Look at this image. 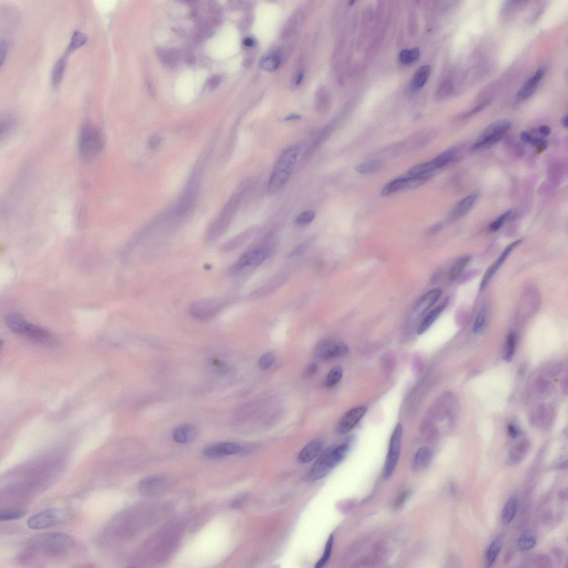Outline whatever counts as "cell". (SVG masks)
Masks as SVG:
<instances>
[{
    "label": "cell",
    "instance_id": "cell-32",
    "mask_svg": "<svg viewBox=\"0 0 568 568\" xmlns=\"http://www.w3.org/2000/svg\"><path fill=\"white\" fill-rule=\"evenodd\" d=\"M383 167L382 161L376 160L370 162L363 163L355 167V170L361 174H371L378 172L381 170Z\"/></svg>",
    "mask_w": 568,
    "mask_h": 568
},
{
    "label": "cell",
    "instance_id": "cell-25",
    "mask_svg": "<svg viewBox=\"0 0 568 568\" xmlns=\"http://www.w3.org/2000/svg\"><path fill=\"white\" fill-rule=\"evenodd\" d=\"M70 53L67 50L64 54L60 57L59 59L53 68L51 76V81L53 87L56 88L59 86L63 79L65 69L67 63V60Z\"/></svg>",
    "mask_w": 568,
    "mask_h": 568
},
{
    "label": "cell",
    "instance_id": "cell-7",
    "mask_svg": "<svg viewBox=\"0 0 568 568\" xmlns=\"http://www.w3.org/2000/svg\"><path fill=\"white\" fill-rule=\"evenodd\" d=\"M511 126L509 121L498 120L492 123L482 132L473 146V150L480 149L492 146L499 142L508 132Z\"/></svg>",
    "mask_w": 568,
    "mask_h": 568
},
{
    "label": "cell",
    "instance_id": "cell-46",
    "mask_svg": "<svg viewBox=\"0 0 568 568\" xmlns=\"http://www.w3.org/2000/svg\"><path fill=\"white\" fill-rule=\"evenodd\" d=\"M8 48H9V47H8V43L6 41L1 40V46H0V49H1V50H0V63H1V66H2L4 63L5 62L7 55Z\"/></svg>",
    "mask_w": 568,
    "mask_h": 568
},
{
    "label": "cell",
    "instance_id": "cell-47",
    "mask_svg": "<svg viewBox=\"0 0 568 568\" xmlns=\"http://www.w3.org/2000/svg\"><path fill=\"white\" fill-rule=\"evenodd\" d=\"M318 366L316 363H312L306 368L304 375L306 377H311L317 373Z\"/></svg>",
    "mask_w": 568,
    "mask_h": 568
},
{
    "label": "cell",
    "instance_id": "cell-56",
    "mask_svg": "<svg viewBox=\"0 0 568 568\" xmlns=\"http://www.w3.org/2000/svg\"><path fill=\"white\" fill-rule=\"evenodd\" d=\"M219 82V79L218 78V77H214V78L211 79V80L210 81V87L211 88L216 87V85H218Z\"/></svg>",
    "mask_w": 568,
    "mask_h": 568
},
{
    "label": "cell",
    "instance_id": "cell-50",
    "mask_svg": "<svg viewBox=\"0 0 568 568\" xmlns=\"http://www.w3.org/2000/svg\"><path fill=\"white\" fill-rule=\"evenodd\" d=\"M539 132L543 136H547L550 133V128L548 126L546 125H543L539 126L538 128Z\"/></svg>",
    "mask_w": 568,
    "mask_h": 568
},
{
    "label": "cell",
    "instance_id": "cell-15",
    "mask_svg": "<svg viewBox=\"0 0 568 568\" xmlns=\"http://www.w3.org/2000/svg\"><path fill=\"white\" fill-rule=\"evenodd\" d=\"M521 239H519L511 244H510L507 247H506L501 255L498 257L494 263L490 265V267L487 269V272L485 273L483 279H482L480 289L481 291H483L490 283V280L492 277L496 274L498 270L504 264L505 261L508 258V256L512 252L513 249L516 248L519 244L522 242Z\"/></svg>",
    "mask_w": 568,
    "mask_h": 568
},
{
    "label": "cell",
    "instance_id": "cell-20",
    "mask_svg": "<svg viewBox=\"0 0 568 568\" xmlns=\"http://www.w3.org/2000/svg\"><path fill=\"white\" fill-rule=\"evenodd\" d=\"M479 197V192L474 191L464 198L457 204L449 216V220H454L463 217L471 209Z\"/></svg>",
    "mask_w": 568,
    "mask_h": 568
},
{
    "label": "cell",
    "instance_id": "cell-41",
    "mask_svg": "<svg viewBox=\"0 0 568 568\" xmlns=\"http://www.w3.org/2000/svg\"><path fill=\"white\" fill-rule=\"evenodd\" d=\"M275 356L272 352L265 353L260 358L258 365L261 370H266L272 367L274 364Z\"/></svg>",
    "mask_w": 568,
    "mask_h": 568
},
{
    "label": "cell",
    "instance_id": "cell-23",
    "mask_svg": "<svg viewBox=\"0 0 568 568\" xmlns=\"http://www.w3.org/2000/svg\"><path fill=\"white\" fill-rule=\"evenodd\" d=\"M322 448V444L319 441H313L306 444L301 449L297 456V460L300 463H308L319 455Z\"/></svg>",
    "mask_w": 568,
    "mask_h": 568
},
{
    "label": "cell",
    "instance_id": "cell-35",
    "mask_svg": "<svg viewBox=\"0 0 568 568\" xmlns=\"http://www.w3.org/2000/svg\"><path fill=\"white\" fill-rule=\"evenodd\" d=\"M343 370L339 366H335L329 371L325 379V386L332 388L337 386L342 378Z\"/></svg>",
    "mask_w": 568,
    "mask_h": 568
},
{
    "label": "cell",
    "instance_id": "cell-37",
    "mask_svg": "<svg viewBox=\"0 0 568 568\" xmlns=\"http://www.w3.org/2000/svg\"><path fill=\"white\" fill-rule=\"evenodd\" d=\"M516 335L512 333L509 334L506 338L504 350V358L505 361H512L516 351Z\"/></svg>",
    "mask_w": 568,
    "mask_h": 568
},
{
    "label": "cell",
    "instance_id": "cell-30",
    "mask_svg": "<svg viewBox=\"0 0 568 568\" xmlns=\"http://www.w3.org/2000/svg\"><path fill=\"white\" fill-rule=\"evenodd\" d=\"M502 547L501 538L498 537L489 546L486 554V562L488 567L492 566L495 562Z\"/></svg>",
    "mask_w": 568,
    "mask_h": 568
},
{
    "label": "cell",
    "instance_id": "cell-12",
    "mask_svg": "<svg viewBox=\"0 0 568 568\" xmlns=\"http://www.w3.org/2000/svg\"><path fill=\"white\" fill-rule=\"evenodd\" d=\"M366 412L367 408L364 406L354 407L347 411L337 424V431L338 434L345 435L350 432L357 426Z\"/></svg>",
    "mask_w": 568,
    "mask_h": 568
},
{
    "label": "cell",
    "instance_id": "cell-9",
    "mask_svg": "<svg viewBox=\"0 0 568 568\" xmlns=\"http://www.w3.org/2000/svg\"><path fill=\"white\" fill-rule=\"evenodd\" d=\"M348 352V346L343 342L323 340L318 343L314 354L316 358L326 361L344 357Z\"/></svg>",
    "mask_w": 568,
    "mask_h": 568
},
{
    "label": "cell",
    "instance_id": "cell-6",
    "mask_svg": "<svg viewBox=\"0 0 568 568\" xmlns=\"http://www.w3.org/2000/svg\"><path fill=\"white\" fill-rule=\"evenodd\" d=\"M67 516V512L63 509H48L31 517L28 519L27 525L33 530L47 529L63 524L66 521Z\"/></svg>",
    "mask_w": 568,
    "mask_h": 568
},
{
    "label": "cell",
    "instance_id": "cell-31",
    "mask_svg": "<svg viewBox=\"0 0 568 568\" xmlns=\"http://www.w3.org/2000/svg\"><path fill=\"white\" fill-rule=\"evenodd\" d=\"M281 61V57L278 55H269L261 60L260 66L265 71H275L280 66Z\"/></svg>",
    "mask_w": 568,
    "mask_h": 568
},
{
    "label": "cell",
    "instance_id": "cell-39",
    "mask_svg": "<svg viewBox=\"0 0 568 568\" xmlns=\"http://www.w3.org/2000/svg\"><path fill=\"white\" fill-rule=\"evenodd\" d=\"M333 545L334 536L333 535H331L328 539V541L326 542L324 553L322 554L321 558L316 563L315 568H321L323 567L328 563L331 557V555H332Z\"/></svg>",
    "mask_w": 568,
    "mask_h": 568
},
{
    "label": "cell",
    "instance_id": "cell-17",
    "mask_svg": "<svg viewBox=\"0 0 568 568\" xmlns=\"http://www.w3.org/2000/svg\"><path fill=\"white\" fill-rule=\"evenodd\" d=\"M243 450L240 444L234 442H223L211 445L204 450L208 457L218 458L238 454Z\"/></svg>",
    "mask_w": 568,
    "mask_h": 568
},
{
    "label": "cell",
    "instance_id": "cell-57",
    "mask_svg": "<svg viewBox=\"0 0 568 568\" xmlns=\"http://www.w3.org/2000/svg\"><path fill=\"white\" fill-rule=\"evenodd\" d=\"M300 118H301V116L300 115H297V114H292V115H290V116H288L287 118H286L285 120L286 121L296 120H299V119H300Z\"/></svg>",
    "mask_w": 568,
    "mask_h": 568
},
{
    "label": "cell",
    "instance_id": "cell-18",
    "mask_svg": "<svg viewBox=\"0 0 568 568\" xmlns=\"http://www.w3.org/2000/svg\"><path fill=\"white\" fill-rule=\"evenodd\" d=\"M545 69L541 68L534 73V74L527 80L517 94L518 100L525 101L532 97L536 91L538 85L544 77Z\"/></svg>",
    "mask_w": 568,
    "mask_h": 568
},
{
    "label": "cell",
    "instance_id": "cell-19",
    "mask_svg": "<svg viewBox=\"0 0 568 568\" xmlns=\"http://www.w3.org/2000/svg\"><path fill=\"white\" fill-rule=\"evenodd\" d=\"M165 480L161 476H150L142 480L138 485L139 492L143 496L154 495L165 487Z\"/></svg>",
    "mask_w": 568,
    "mask_h": 568
},
{
    "label": "cell",
    "instance_id": "cell-5",
    "mask_svg": "<svg viewBox=\"0 0 568 568\" xmlns=\"http://www.w3.org/2000/svg\"><path fill=\"white\" fill-rule=\"evenodd\" d=\"M79 146L81 157L85 161L92 162L99 156L103 149V136L95 126L87 123L81 129Z\"/></svg>",
    "mask_w": 568,
    "mask_h": 568
},
{
    "label": "cell",
    "instance_id": "cell-24",
    "mask_svg": "<svg viewBox=\"0 0 568 568\" xmlns=\"http://www.w3.org/2000/svg\"><path fill=\"white\" fill-rule=\"evenodd\" d=\"M433 453L430 448L422 447L418 449L413 460L412 467L418 471L426 468L431 463Z\"/></svg>",
    "mask_w": 568,
    "mask_h": 568
},
{
    "label": "cell",
    "instance_id": "cell-38",
    "mask_svg": "<svg viewBox=\"0 0 568 568\" xmlns=\"http://www.w3.org/2000/svg\"><path fill=\"white\" fill-rule=\"evenodd\" d=\"M27 510L23 509H16L2 510L0 513V520L9 521L17 520L26 516Z\"/></svg>",
    "mask_w": 568,
    "mask_h": 568
},
{
    "label": "cell",
    "instance_id": "cell-36",
    "mask_svg": "<svg viewBox=\"0 0 568 568\" xmlns=\"http://www.w3.org/2000/svg\"><path fill=\"white\" fill-rule=\"evenodd\" d=\"M87 42V38L86 35L81 31H76L72 36L67 50L71 54V53L76 50L77 49L84 46Z\"/></svg>",
    "mask_w": 568,
    "mask_h": 568
},
{
    "label": "cell",
    "instance_id": "cell-45",
    "mask_svg": "<svg viewBox=\"0 0 568 568\" xmlns=\"http://www.w3.org/2000/svg\"><path fill=\"white\" fill-rule=\"evenodd\" d=\"M489 104V101H485L484 102H481L480 104L477 105L476 107L472 108L471 111H468L466 114H465V116L469 117L475 115V114L481 112L482 110H484L486 107H487Z\"/></svg>",
    "mask_w": 568,
    "mask_h": 568
},
{
    "label": "cell",
    "instance_id": "cell-26",
    "mask_svg": "<svg viewBox=\"0 0 568 568\" xmlns=\"http://www.w3.org/2000/svg\"><path fill=\"white\" fill-rule=\"evenodd\" d=\"M441 168L440 163L435 158L432 161L416 166L408 170V173L411 176H418V175H426L430 173H435V171Z\"/></svg>",
    "mask_w": 568,
    "mask_h": 568
},
{
    "label": "cell",
    "instance_id": "cell-27",
    "mask_svg": "<svg viewBox=\"0 0 568 568\" xmlns=\"http://www.w3.org/2000/svg\"><path fill=\"white\" fill-rule=\"evenodd\" d=\"M489 317V310L487 305H484L478 313L473 326V333L479 335L484 332L487 327Z\"/></svg>",
    "mask_w": 568,
    "mask_h": 568
},
{
    "label": "cell",
    "instance_id": "cell-4",
    "mask_svg": "<svg viewBox=\"0 0 568 568\" xmlns=\"http://www.w3.org/2000/svg\"><path fill=\"white\" fill-rule=\"evenodd\" d=\"M31 546L42 552L59 555L69 552L74 542L67 534L51 533L36 535L31 539Z\"/></svg>",
    "mask_w": 568,
    "mask_h": 568
},
{
    "label": "cell",
    "instance_id": "cell-1",
    "mask_svg": "<svg viewBox=\"0 0 568 568\" xmlns=\"http://www.w3.org/2000/svg\"><path fill=\"white\" fill-rule=\"evenodd\" d=\"M354 441L355 437L350 436L339 446L328 448L322 452L310 469V480L317 481L328 475L345 459Z\"/></svg>",
    "mask_w": 568,
    "mask_h": 568
},
{
    "label": "cell",
    "instance_id": "cell-53",
    "mask_svg": "<svg viewBox=\"0 0 568 568\" xmlns=\"http://www.w3.org/2000/svg\"><path fill=\"white\" fill-rule=\"evenodd\" d=\"M521 138L522 141L528 144V143H530L531 140H532V137H531L528 132H523L521 134Z\"/></svg>",
    "mask_w": 568,
    "mask_h": 568
},
{
    "label": "cell",
    "instance_id": "cell-54",
    "mask_svg": "<svg viewBox=\"0 0 568 568\" xmlns=\"http://www.w3.org/2000/svg\"><path fill=\"white\" fill-rule=\"evenodd\" d=\"M244 44L245 46L247 47H252L254 46L255 42L251 38L245 39L244 41Z\"/></svg>",
    "mask_w": 568,
    "mask_h": 568
},
{
    "label": "cell",
    "instance_id": "cell-14",
    "mask_svg": "<svg viewBox=\"0 0 568 568\" xmlns=\"http://www.w3.org/2000/svg\"><path fill=\"white\" fill-rule=\"evenodd\" d=\"M198 193V182L195 178L192 179L185 193L182 196L176 208V214L184 216L188 213L194 206Z\"/></svg>",
    "mask_w": 568,
    "mask_h": 568
},
{
    "label": "cell",
    "instance_id": "cell-2",
    "mask_svg": "<svg viewBox=\"0 0 568 568\" xmlns=\"http://www.w3.org/2000/svg\"><path fill=\"white\" fill-rule=\"evenodd\" d=\"M299 153V147L293 146L281 154L269 180L268 189L270 193H275L287 183L295 168Z\"/></svg>",
    "mask_w": 568,
    "mask_h": 568
},
{
    "label": "cell",
    "instance_id": "cell-16",
    "mask_svg": "<svg viewBox=\"0 0 568 568\" xmlns=\"http://www.w3.org/2000/svg\"><path fill=\"white\" fill-rule=\"evenodd\" d=\"M442 294V290L440 288L432 289L425 294L413 310L412 317L414 320L423 316L438 301Z\"/></svg>",
    "mask_w": 568,
    "mask_h": 568
},
{
    "label": "cell",
    "instance_id": "cell-3",
    "mask_svg": "<svg viewBox=\"0 0 568 568\" xmlns=\"http://www.w3.org/2000/svg\"><path fill=\"white\" fill-rule=\"evenodd\" d=\"M5 323L12 332L44 345H54L56 338L53 335L40 327L27 322L18 313H12L5 317Z\"/></svg>",
    "mask_w": 568,
    "mask_h": 568
},
{
    "label": "cell",
    "instance_id": "cell-52",
    "mask_svg": "<svg viewBox=\"0 0 568 568\" xmlns=\"http://www.w3.org/2000/svg\"><path fill=\"white\" fill-rule=\"evenodd\" d=\"M305 248L306 247H305V245H301L300 246L298 247L297 249H295V250H294L292 252L290 253L289 254V257H293L300 254L302 251L304 250Z\"/></svg>",
    "mask_w": 568,
    "mask_h": 568
},
{
    "label": "cell",
    "instance_id": "cell-49",
    "mask_svg": "<svg viewBox=\"0 0 568 568\" xmlns=\"http://www.w3.org/2000/svg\"><path fill=\"white\" fill-rule=\"evenodd\" d=\"M161 138L158 136H153L149 138L148 144L151 148L156 149L161 144Z\"/></svg>",
    "mask_w": 568,
    "mask_h": 568
},
{
    "label": "cell",
    "instance_id": "cell-55",
    "mask_svg": "<svg viewBox=\"0 0 568 568\" xmlns=\"http://www.w3.org/2000/svg\"><path fill=\"white\" fill-rule=\"evenodd\" d=\"M304 75L303 72H300L298 75L296 79V84L299 85L301 84L302 81L304 80Z\"/></svg>",
    "mask_w": 568,
    "mask_h": 568
},
{
    "label": "cell",
    "instance_id": "cell-43",
    "mask_svg": "<svg viewBox=\"0 0 568 568\" xmlns=\"http://www.w3.org/2000/svg\"><path fill=\"white\" fill-rule=\"evenodd\" d=\"M316 212L312 210L305 211L297 216L295 223L297 225H305L312 223L316 218Z\"/></svg>",
    "mask_w": 568,
    "mask_h": 568
},
{
    "label": "cell",
    "instance_id": "cell-33",
    "mask_svg": "<svg viewBox=\"0 0 568 568\" xmlns=\"http://www.w3.org/2000/svg\"><path fill=\"white\" fill-rule=\"evenodd\" d=\"M471 260V257L464 256L460 257L453 264L449 273V279L452 281L456 280L459 277L463 270L467 266Z\"/></svg>",
    "mask_w": 568,
    "mask_h": 568
},
{
    "label": "cell",
    "instance_id": "cell-13",
    "mask_svg": "<svg viewBox=\"0 0 568 568\" xmlns=\"http://www.w3.org/2000/svg\"><path fill=\"white\" fill-rule=\"evenodd\" d=\"M271 249L261 247L245 252L235 265V268L241 269L248 267H257L263 263L271 256Z\"/></svg>",
    "mask_w": 568,
    "mask_h": 568
},
{
    "label": "cell",
    "instance_id": "cell-48",
    "mask_svg": "<svg viewBox=\"0 0 568 568\" xmlns=\"http://www.w3.org/2000/svg\"><path fill=\"white\" fill-rule=\"evenodd\" d=\"M530 143L532 146L537 147V148L541 149H546L547 148V142L541 138H532Z\"/></svg>",
    "mask_w": 568,
    "mask_h": 568
},
{
    "label": "cell",
    "instance_id": "cell-42",
    "mask_svg": "<svg viewBox=\"0 0 568 568\" xmlns=\"http://www.w3.org/2000/svg\"><path fill=\"white\" fill-rule=\"evenodd\" d=\"M453 88V84L450 79H447L443 82L437 92V96L439 98L447 97L450 95Z\"/></svg>",
    "mask_w": 568,
    "mask_h": 568
},
{
    "label": "cell",
    "instance_id": "cell-29",
    "mask_svg": "<svg viewBox=\"0 0 568 568\" xmlns=\"http://www.w3.org/2000/svg\"><path fill=\"white\" fill-rule=\"evenodd\" d=\"M517 500L511 497L506 502L502 513V521L505 525H509L514 520L517 513Z\"/></svg>",
    "mask_w": 568,
    "mask_h": 568
},
{
    "label": "cell",
    "instance_id": "cell-28",
    "mask_svg": "<svg viewBox=\"0 0 568 568\" xmlns=\"http://www.w3.org/2000/svg\"><path fill=\"white\" fill-rule=\"evenodd\" d=\"M431 72V68L428 65H425L418 69L413 77L411 87L413 89L418 90L421 88L426 83Z\"/></svg>",
    "mask_w": 568,
    "mask_h": 568
},
{
    "label": "cell",
    "instance_id": "cell-22",
    "mask_svg": "<svg viewBox=\"0 0 568 568\" xmlns=\"http://www.w3.org/2000/svg\"><path fill=\"white\" fill-rule=\"evenodd\" d=\"M197 434V429L193 425L185 424L175 428L172 436L175 442L185 444L193 441Z\"/></svg>",
    "mask_w": 568,
    "mask_h": 568
},
{
    "label": "cell",
    "instance_id": "cell-11",
    "mask_svg": "<svg viewBox=\"0 0 568 568\" xmlns=\"http://www.w3.org/2000/svg\"><path fill=\"white\" fill-rule=\"evenodd\" d=\"M220 305L213 299H204L192 304L189 309L190 316L198 320L211 319L219 311Z\"/></svg>",
    "mask_w": 568,
    "mask_h": 568
},
{
    "label": "cell",
    "instance_id": "cell-40",
    "mask_svg": "<svg viewBox=\"0 0 568 568\" xmlns=\"http://www.w3.org/2000/svg\"><path fill=\"white\" fill-rule=\"evenodd\" d=\"M536 544V539L530 533H526L519 539L518 546L519 549L522 551L529 550Z\"/></svg>",
    "mask_w": 568,
    "mask_h": 568
},
{
    "label": "cell",
    "instance_id": "cell-21",
    "mask_svg": "<svg viewBox=\"0 0 568 568\" xmlns=\"http://www.w3.org/2000/svg\"><path fill=\"white\" fill-rule=\"evenodd\" d=\"M448 302L449 298H446L442 302V303L437 306L436 308L432 310L431 311L428 313L424 316L418 327V334L419 335H422L426 333L430 328V327L434 323L437 318L439 317L440 315L447 307Z\"/></svg>",
    "mask_w": 568,
    "mask_h": 568
},
{
    "label": "cell",
    "instance_id": "cell-10",
    "mask_svg": "<svg viewBox=\"0 0 568 568\" xmlns=\"http://www.w3.org/2000/svg\"><path fill=\"white\" fill-rule=\"evenodd\" d=\"M434 174L430 173L394 180L383 188L382 195L387 196L396 191L416 189L428 181Z\"/></svg>",
    "mask_w": 568,
    "mask_h": 568
},
{
    "label": "cell",
    "instance_id": "cell-34",
    "mask_svg": "<svg viewBox=\"0 0 568 568\" xmlns=\"http://www.w3.org/2000/svg\"><path fill=\"white\" fill-rule=\"evenodd\" d=\"M420 55V50L418 48L404 50L400 52L399 61L400 63L402 64H411L419 60Z\"/></svg>",
    "mask_w": 568,
    "mask_h": 568
},
{
    "label": "cell",
    "instance_id": "cell-44",
    "mask_svg": "<svg viewBox=\"0 0 568 568\" xmlns=\"http://www.w3.org/2000/svg\"><path fill=\"white\" fill-rule=\"evenodd\" d=\"M512 210H510L505 212L504 214L501 215L500 217H498L495 221L490 224L489 230L491 231H496L499 230L501 227L503 226L506 220H507L509 216L511 215Z\"/></svg>",
    "mask_w": 568,
    "mask_h": 568
},
{
    "label": "cell",
    "instance_id": "cell-8",
    "mask_svg": "<svg viewBox=\"0 0 568 568\" xmlns=\"http://www.w3.org/2000/svg\"><path fill=\"white\" fill-rule=\"evenodd\" d=\"M403 428L401 423H398L391 437L389 450L384 465L383 476L385 479H389L394 473L401 455V440Z\"/></svg>",
    "mask_w": 568,
    "mask_h": 568
},
{
    "label": "cell",
    "instance_id": "cell-58",
    "mask_svg": "<svg viewBox=\"0 0 568 568\" xmlns=\"http://www.w3.org/2000/svg\"><path fill=\"white\" fill-rule=\"evenodd\" d=\"M562 124L564 127L568 128V116H566L562 118Z\"/></svg>",
    "mask_w": 568,
    "mask_h": 568
},
{
    "label": "cell",
    "instance_id": "cell-51",
    "mask_svg": "<svg viewBox=\"0 0 568 568\" xmlns=\"http://www.w3.org/2000/svg\"><path fill=\"white\" fill-rule=\"evenodd\" d=\"M508 430V434L512 438H516L518 436L519 434L518 431L516 427H514L513 425H509Z\"/></svg>",
    "mask_w": 568,
    "mask_h": 568
}]
</instances>
